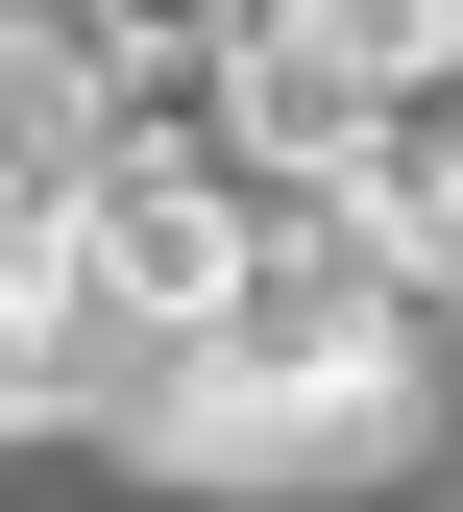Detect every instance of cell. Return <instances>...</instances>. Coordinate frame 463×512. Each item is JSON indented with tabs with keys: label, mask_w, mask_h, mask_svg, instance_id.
<instances>
[{
	"label": "cell",
	"mask_w": 463,
	"mask_h": 512,
	"mask_svg": "<svg viewBox=\"0 0 463 512\" xmlns=\"http://www.w3.org/2000/svg\"><path fill=\"white\" fill-rule=\"evenodd\" d=\"M122 439H147L171 488H390L439 439V317H390L342 244H293L220 342H171L147 391H122Z\"/></svg>",
	"instance_id": "obj_1"
},
{
	"label": "cell",
	"mask_w": 463,
	"mask_h": 512,
	"mask_svg": "<svg viewBox=\"0 0 463 512\" xmlns=\"http://www.w3.org/2000/svg\"><path fill=\"white\" fill-rule=\"evenodd\" d=\"M293 244H317V220H293L269 171H244L220 122H195V98H147V122H122V147L74 171V269H98V342H147V366H171V342H220V317L269 293Z\"/></svg>",
	"instance_id": "obj_2"
},
{
	"label": "cell",
	"mask_w": 463,
	"mask_h": 512,
	"mask_svg": "<svg viewBox=\"0 0 463 512\" xmlns=\"http://www.w3.org/2000/svg\"><path fill=\"white\" fill-rule=\"evenodd\" d=\"M147 98H195V74H147L98 0H0V196H25V220H74V171H98Z\"/></svg>",
	"instance_id": "obj_3"
},
{
	"label": "cell",
	"mask_w": 463,
	"mask_h": 512,
	"mask_svg": "<svg viewBox=\"0 0 463 512\" xmlns=\"http://www.w3.org/2000/svg\"><path fill=\"white\" fill-rule=\"evenodd\" d=\"M317 244H342L390 317H463V98H415V122H390L342 196H317Z\"/></svg>",
	"instance_id": "obj_4"
},
{
	"label": "cell",
	"mask_w": 463,
	"mask_h": 512,
	"mask_svg": "<svg viewBox=\"0 0 463 512\" xmlns=\"http://www.w3.org/2000/svg\"><path fill=\"white\" fill-rule=\"evenodd\" d=\"M74 366H98V269H74V220L0 196V415H74Z\"/></svg>",
	"instance_id": "obj_5"
}]
</instances>
